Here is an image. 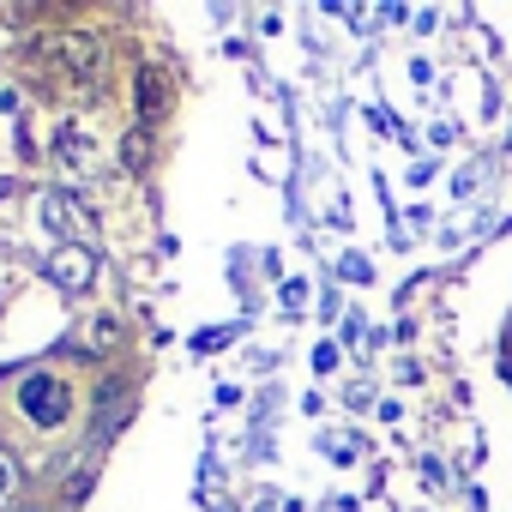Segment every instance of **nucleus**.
Wrapping results in <instances>:
<instances>
[{"label":"nucleus","instance_id":"obj_1","mask_svg":"<svg viewBox=\"0 0 512 512\" xmlns=\"http://www.w3.org/2000/svg\"><path fill=\"white\" fill-rule=\"evenodd\" d=\"M49 55H55V67H61L67 79H97L103 61H109V49H103L97 31H61V37L49 43Z\"/></svg>","mask_w":512,"mask_h":512},{"label":"nucleus","instance_id":"obj_2","mask_svg":"<svg viewBox=\"0 0 512 512\" xmlns=\"http://www.w3.org/2000/svg\"><path fill=\"white\" fill-rule=\"evenodd\" d=\"M19 398H25V416H31L37 428H55V422H67V410H73V392H67L55 374H31Z\"/></svg>","mask_w":512,"mask_h":512},{"label":"nucleus","instance_id":"obj_3","mask_svg":"<svg viewBox=\"0 0 512 512\" xmlns=\"http://www.w3.org/2000/svg\"><path fill=\"white\" fill-rule=\"evenodd\" d=\"M49 278H55L61 290H91V278H97L91 247H61L55 260H49Z\"/></svg>","mask_w":512,"mask_h":512},{"label":"nucleus","instance_id":"obj_4","mask_svg":"<svg viewBox=\"0 0 512 512\" xmlns=\"http://www.w3.org/2000/svg\"><path fill=\"white\" fill-rule=\"evenodd\" d=\"M163 109H169V79H163V67H145L139 73V115L157 121Z\"/></svg>","mask_w":512,"mask_h":512},{"label":"nucleus","instance_id":"obj_5","mask_svg":"<svg viewBox=\"0 0 512 512\" xmlns=\"http://www.w3.org/2000/svg\"><path fill=\"white\" fill-rule=\"evenodd\" d=\"M43 211H49V223H55V229H85V223H91V211H85L79 199H67V193H49V199H43Z\"/></svg>","mask_w":512,"mask_h":512},{"label":"nucleus","instance_id":"obj_6","mask_svg":"<svg viewBox=\"0 0 512 512\" xmlns=\"http://www.w3.org/2000/svg\"><path fill=\"white\" fill-rule=\"evenodd\" d=\"M115 338H121V320H115V314H97V326H91V350L103 356V350H115Z\"/></svg>","mask_w":512,"mask_h":512},{"label":"nucleus","instance_id":"obj_7","mask_svg":"<svg viewBox=\"0 0 512 512\" xmlns=\"http://www.w3.org/2000/svg\"><path fill=\"white\" fill-rule=\"evenodd\" d=\"M145 157H151V139H145V133H133V139H127V151H121V163H127V169H145Z\"/></svg>","mask_w":512,"mask_h":512},{"label":"nucleus","instance_id":"obj_8","mask_svg":"<svg viewBox=\"0 0 512 512\" xmlns=\"http://www.w3.org/2000/svg\"><path fill=\"white\" fill-rule=\"evenodd\" d=\"M0 488H7V470H0Z\"/></svg>","mask_w":512,"mask_h":512}]
</instances>
